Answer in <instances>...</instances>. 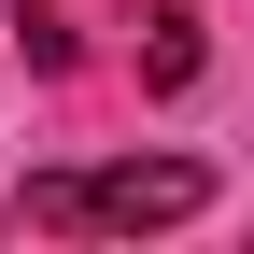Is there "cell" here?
Returning a JSON list of instances; mask_svg holds the SVG:
<instances>
[{
	"mask_svg": "<svg viewBox=\"0 0 254 254\" xmlns=\"http://www.w3.org/2000/svg\"><path fill=\"white\" fill-rule=\"evenodd\" d=\"M198 14H141V85H198Z\"/></svg>",
	"mask_w": 254,
	"mask_h": 254,
	"instance_id": "cell-2",
	"label": "cell"
},
{
	"mask_svg": "<svg viewBox=\"0 0 254 254\" xmlns=\"http://www.w3.org/2000/svg\"><path fill=\"white\" fill-rule=\"evenodd\" d=\"M184 212H212L198 155H113V170H28L14 240H141V226H184Z\"/></svg>",
	"mask_w": 254,
	"mask_h": 254,
	"instance_id": "cell-1",
	"label": "cell"
}]
</instances>
